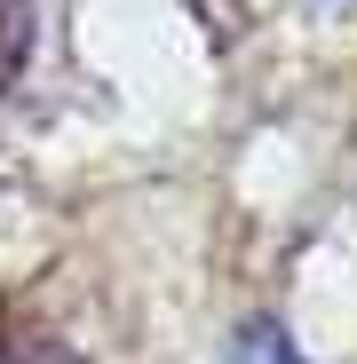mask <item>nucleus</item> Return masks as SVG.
Masks as SVG:
<instances>
[{"mask_svg": "<svg viewBox=\"0 0 357 364\" xmlns=\"http://www.w3.org/2000/svg\"><path fill=\"white\" fill-rule=\"evenodd\" d=\"M222 364H302V348L286 341V325L254 317V325H238V341H230V356H222Z\"/></svg>", "mask_w": 357, "mask_h": 364, "instance_id": "obj_1", "label": "nucleus"}, {"mask_svg": "<svg viewBox=\"0 0 357 364\" xmlns=\"http://www.w3.org/2000/svg\"><path fill=\"white\" fill-rule=\"evenodd\" d=\"M24 55H32V0H0V95L16 87Z\"/></svg>", "mask_w": 357, "mask_h": 364, "instance_id": "obj_2", "label": "nucleus"}]
</instances>
